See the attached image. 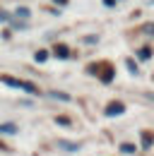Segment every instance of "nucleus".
Here are the masks:
<instances>
[{
    "label": "nucleus",
    "mask_w": 154,
    "mask_h": 156,
    "mask_svg": "<svg viewBox=\"0 0 154 156\" xmlns=\"http://www.w3.org/2000/svg\"><path fill=\"white\" fill-rule=\"evenodd\" d=\"M53 53H56V58H70V51H68V46H56L53 48Z\"/></svg>",
    "instance_id": "nucleus-6"
},
{
    "label": "nucleus",
    "mask_w": 154,
    "mask_h": 156,
    "mask_svg": "<svg viewBox=\"0 0 154 156\" xmlns=\"http://www.w3.org/2000/svg\"><path fill=\"white\" fill-rule=\"evenodd\" d=\"M0 82H2V84H7V87H15V89H19V91H27V94H38L36 84L24 82V79H15V77H10V75H2Z\"/></svg>",
    "instance_id": "nucleus-1"
},
{
    "label": "nucleus",
    "mask_w": 154,
    "mask_h": 156,
    "mask_svg": "<svg viewBox=\"0 0 154 156\" xmlns=\"http://www.w3.org/2000/svg\"><path fill=\"white\" fill-rule=\"evenodd\" d=\"M149 55H152V48H142V51H140V58L142 60H147Z\"/></svg>",
    "instance_id": "nucleus-13"
},
{
    "label": "nucleus",
    "mask_w": 154,
    "mask_h": 156,
    "mask_svg": "<svg viewBox=\"0 0 154 156\" xmlns=\"http://www.w3.org/2000/svg\"><path fill=\"white\" fill-rule=\"evenodd\" d=\"M125 65H128V67H130V72H137V65H135L133 60H128V62H125Z\"/></svg>",
    "instance_id": "nucleus-15"
},
{
    "label": "nucleus",
    "mask_w": 154,
    "mask_h": 156,
    "mask_svg": "<svg viewBox=\"0 0 154 156\" xmlns=\"http://www.w3.org/2000/svg\"><path fill=\"white\" fill-rule=\"evenodd\" d=\"M125 111V106L120 103V101H113V103H108V108H106V115L111 118V115H120Z\"/></svg>",
    "instance_id": "nucleus-2"
},
{
    "label": "nucleus",
    "mask_w": 154,
    "mask_h": 156,
    "mask_svg": "<svg viewBox=\"0 0 154 156\" xmlns=\"http://www.w3.org/2000/svg\"><path fill=\"white\" fill-rule=\"evenodd\" d=\"M111 79H113V70H111V67H108V65H106V70H104V72H101V82H106V84H108V82H111Z\"/></svg>",
    "instance_id": "nucleus-7"
},
{
    "label": "nucleus",
    "mask_w": 154,
    "mask_h": 156,
    "mask_svg": "<svg viewBox=\"0 0 154 156\" xmlns=\"http://www.w3.org/2000/svg\"><path fill=\"white\" fill-rule=\"evenodd\" d=\"M149 98H154V94H149Z\"/></svg>",
    "instance_id": "nucleus-18"
},
{
    "label": "nucleus",
    "mask_w": 154,
    "mask_h": 156,
    "mask_svg": "<svg viewBox=\"0 0 154 156\" xmlns=\"http://www.w3.org/2000/svg\"><path fill=\"white\" fill-rule=\"evenodd\" d=\"M48 96L51 98H58V101H70L68 94H63V91H48Z\"/></svg>",
    "instance_id": "nucleus-8"
},
{
    "label": "nucleus",
    "mask_w": 154,
    "mask_h": 156,
    "mask_svg": "<svg viewBox=\"0 0 154 156\" xmlns=\"http://www.w3.org/2000/svg\"><path fill=\"white\" fill-rule=\"evenodd\" d=\"M56 2H58V5H65V2H68V0H56Z\"/></svg>",
    "instance_id": "nucleus-17"
},
{
    "label": "nucleus",
    "mask_w": 154,
    "mask_h": 156,
    "mask_svg": "<svg viewBox=\"0 0 154 156\" xmlns=\"http://www.w3.org/2000/svg\"><path fill=\"white\" fill-rule=\"evenodd\" d=\"M145 34H154V24H147V27H145Z\"/></svg>",
    "instance_id": "nucleus-16"
},
{
    "label": "nucleus",
    "mask_w": 154,
    "mask_h": 156,
    "mask_svg": "<svg viewBox=\"0 0 154 156\" xmlns=\"http://www.w3.org/2000/svg\"><path fill=\"white\" fill-rule=\"evenodd\" d=\"M152 144H154V132L145 130L142 132V149H152Z\"/></svg>",
    "instance_id": "nucleus-4"
},
{
    "label": "nucleus",
    "mask_w": 154,
    "mask_h": 156,
    "mask_svg": "<svg viewBox=\"0 0 154 156\" xmlns=\"http://www.w3.org/2000/svg\"><path fill=\"white\" fill-rule=\"evenodd\" d=\"M46 58H48V53H46V51H38L36 55H34V60H36V62H46Z\"/></svg>",
    "instance_id": "nucleus-10"
},
{
    "label": "nucleus",
    "mask_w": 154,
    "mask_h": 156,
    "mask_svg": "<svg viewBox=\"0 0 154 156\" xmlns=\"http://www.w3.org/2000/svg\"><path fill=\"white\" fill-rule=\"evenodd\" d=\"M15 15H17V17H24V20H27V17L31 15V12H29V7H17V12H15Z\"/></svg>",
    "instance_id": "nucleus-9"
},
{
    "label": "nucleus",
    "mask_w": 154,
    "mask_h": 156,
    "mask_svg": "<svg viewBox=\"0 0 154 156\" xmlns=\"http://www.w3.org/2000/svg\"><path fill=\"white\" fill-rule=\"evenodd\" d=\"M56 122H58V125H63V127H68V125H70V118H65V115H58V118H56Z\"/></svg>",
    "instance_id": "nucleus-11"
},
{
    "label": "nucleus",
    "mask_w": 154,
    "mask_h": 156,
    "mask_svg": "<svg viewBox=\"0 0 154 156\" xmlns=\"http://www.w3.org/2000/svg\"><path fill=\"white\" fill-rule=\"evenodd\" d=\"M58 147L65 149V151H79V144L77 142H68V139H58Z\"/></svg>",
    "instance_id": "nucleus-3"
},
{
    "label": "nucleus",
    "mask_w": 154,
    "mask_h": 156,
    "mask_svg": "<svg viewBox=\"0 0 154 156\" xmlns=\"http://www.w3.org/2000/svg\"><path fill=\"white\" fill-rule=\"evenodd\" d=\"M123 154H135V144H123Z\"/></svg>",
    "instance_id": "nucleus-12"
},
{
    "label": "nucleus",
    "mask_w": 154,
    "mask_h": 156,
    "mask_svg": "<svg viewBox=\"0 0 154 156\" xmlns=\"http://www.w3.org/2000/svg\"><path fill=\"white\" fill-rule=\"evenodd\" d=\"M0 22H10V15H7L5 10H0Z\"/></svg>",
    "instance_id": "nucleus-14"
},
{
    "label": "nucleus",
    "mask_w": 154,
    "mask_h": 156,
    "mask_svg": "<svg viewBox=\"0 0 154 156\" xmlns=\"http://www.w3.org/2000/svg\"><path fill=\"white\" fill-rule=\"evenodd\" d=\"M0 135H17V125L15 122H2L0 125Z\"/></svg>",
    "instance_id": "nucleus-5"
}]
</instances>
